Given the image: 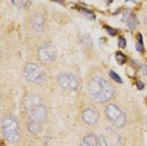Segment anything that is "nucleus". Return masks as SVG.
I'll use <instances>...</instances> for the list:
<instances>
[{
    "instance_id": "7",
    "label": "nucleus",
    "mask_w": 147,
    "mask_h": 146,
    "mask_svg": "<svg viewBox=\"0 0 147 146\" xmlns=\"http://www.w3.org/2000/svg\"><path fill=\"white\" fill-rule=\"evenodd\" d=\"M58 84L59 87L67 91H74L79 86V79L77 78L73 73H62L58 77Z\"/></svg>"
},
{
    "instance_id": "23",
    "label": "nucleus",
    "mask_w": 147,
    "mask_h": 146,
    "mask_svg": "<svg viewBox=\"0 0 147 146\" xmlns=\"http://www.w3.org/2000/svg\"><path fill=\"white\" fill-rule=\"evenodd\" d=\"M106 1H107V4H111V1H112V0H106Z\"/></svg>"
},
{
    "instance_id": "10",
    "label": "nucleus",
    "mask_w": 147,
    "mask_h": 146,
    "mask_svg": "<svg viewBox=\"0 0 147 146\" xmlns=\"http://www.w3.org/2000/svg\"><path fill=\"white\" fill-rule=\"evenodd\" d=\"M123 22L127 24V26H128L131 30H133V29L136 28V25H137V23H138V20H137V18H136V15H133L131 11H128V10H126L125 13H123Z\"/></svg>"
},
{
    "instance_id": "6",
    "label": "nucleus",
    "mask_w": 147,
    "mask_h": 146,
    "mask_svg": "<svg viewBox=\"0 0 147 146\" xmlns=\"http://www.w3.org/2000/svg\"><path fill=\"white\" fill-rule=\"evenodd\" d=\"M24 76L29 82H34V83H42L45 79L44 71L38 64H34V63H28L25 66Z\"/></svg>"
},
{
    "instance_id": "9",
    "label": "nucleus",
    "mask_w": 147,
    "mask_h": 146,
    "mask_svg": "<svg viewBox=\"0 0 147 146\" xmlns=\"http://www.w3.org/2000/svg\"><path fill=\"white\" fill-rule=\"evenodd\" d=\"M82 118H83V121H84L87 125L94 126L97 122L99 121V115H98V112H97L96 110L87 108L86 111L82 114Z\"/></svg>"
},
{
    "instance_id": "17",
    "label": "nucleus",
    "mask_w": 147,
    "mask_h": 146,
    "mask_svg": "<svg viewBox=\"0 0 147 146\" xmlns=\"http://www.w3.org/2000/svg\"><path fill=\"white\" fill-rule=\"evenodd\" d=\"M79 11H82L83 14H86L87 16H89L91 19H94V14L91 11V10H88V9H84V8H79Z\"/></svg>"
},
{
    "instance_id": "18",
    "label": "nucleus",
    "mask_w": 147,
    "mask_h": 146,
    "mask_svg": "<svg viewBox=\"0 0 147 146\" xmlns=\"http://www.w3.org/2000/svg\"><path fill=\"white\" fill-rule=\"evenodd\" d=\"M118 45L121 48H126V39L123 38V36H119V39H118Z\"/></svg>"
},
{
    "instance_id": "14",
    "label": "nucleus",
    "mask_w": 147,
    "mask_h": 146,
    "mask_svg": "<svg viewBox=\"0 0 147 146\" xmlns=\"http://www.w3.org/2000/svg\"><path fill=\"white\" fill-rule=\"evenodd\" d=\"M81 43H82V45L83 47H86V48H91L92 47V39H91V36H89L88 34H83L81 36Z\"/></svg>"
},
{
    "instance_id": "3",
    "label": "nucleus",
    "mask_w": 147,
    "mask_h": 146,
    "mask_svg": "<svg viewBox=\"0 0 147 146\" xmlns=\"http://www.w3.org/2000/svg\"><path fill=\"white\" fill-rule=\"evenodd\" d=\"M3 134L5 139L11 144H16L20 137V127H19V122L14 116H6L3 120Z\"/></svg>"
},
{
    "instance_id": "21",
    "label": "nucleus",
    "mask_w": 147,
    "mask_h": 146,
    "mask_svg": "<svg viewBox=\"0 0 147 146\" xmlns=\"http://www.w3.org/2000/svg\"><path fill=\"white\" fill-rule=\"evenodd\" d=\"M136 48H137V51H138V52H143V47H142V43H137V44H136Z\"/></svg>"
},
{
    "instance_id": "16",
    "label": "nucleus",
    "mask_w": 147,
    "mask_h": 146,
    "mask_svg": "<svg viewBox=\"0 0 147 146\" xmlns=\"http://www.w3.org/2000/svg\"><path fill=\"white\" fill-rule=\"evenodd\" d=\"M109 77H111L113 81H116L117 83H122V79H121V77H119L118 74H117L116 72H113V71H109Z\"/></svg>"
},
{
    "instance_id": "8",
    "label": "nucleus",
    "mask_w": 147,
    "mask_h": 146,
    "mask_svg": "<svg viewBox=\"0 0 147 146\" xmlns=\"http://www.w3.org/2000/svg\"><path fill=\"white\" fill-rule=\"evenodd\" d=\"M38 57L44 63H52L57 57L55 47L52 43H44L38 51Z\"/></svg>"
},
{
    "instance_id": "24",
    "label": "nucleus",
    "mask_w": 147,
    "mask_h": 146,
    "mask_svg": "<svg viewBox=\"0 0 147 146\" xmlns=\"http://www.w3.org/2000/svg\"><path fill=\"white\" fill-rule=\"evenodd\" d=\"M145 23H146V24H147V16H146V19H145Z\"/></svg>"
},
{
    "instance_id": "2",
    "label": "nucleus",
    "mask_w": 147,
    "mask_h": 146,
    "mask_svg": "<svg viewBox=\"0 0 147 146\" xmlns=\"http://www.w3.org/2000/svg\"><path fill=\"white\" fill-rule=\"evenodd\" d=\"M26 107V115H28V120L35 121V122H44L48 117V110L42 101L36 96H30L28 97V101L25 103Z\"/></svg>"
},
{
    "instance_id": "5",
    "label": "nucleus",
    "mask_w": 147,
    "mask_h": 146,
    "mask_svg": "<svg viewBox=\"0 0 147 146\" xmlns=\"http://www.w3.org/2000/svg\"><path fill=\"white\" fill-rule=\"evenodd\" d=\"M101 146H121L122 139L112 127H107L98 137Z\"/></svg>"
},
{
    "instance_id": "22",
    "label": "nucleus",
    "mask_w": 147,
    "mask_h": 146,
    "mask_svg": "<svg viewBox=\"0 0 147 146\" xmlns=\"http://www.w3.org/2000/svg\"><path fill=\"white\" fill-rule=\"evenodd\" d=\"M143 87H145V84H143L142 82H137V88H138V89H143Z\"/></svg>"
},
{
    "instance_id": "1",
    "label": "nucleus",
    "mask_w": 147,
    "mask_h": 146,
    "mask_svg": "<svg viewBox=\"0 0 147 146\" xmlns=\"http://www.w3.org/2000/svg\"><path fill=\"white\" fill-rule=\"evenodd\" d=\"M89 95L96 99L97 102H107L115 95V88L107 79L102 77H94L88 83Z\"/></svg>"
},
{
    "instance_id": "12",
    "label": "nucleus",
    "mask_w": 147,
    "mask_h": 146,
    "mask_svg": "<svg viewBox=\"0 0 147 146\" xmlns=\"http://www.w3.org/2000/svg\"><path fill=\"white\" fill-rule=\"evenodd\" d=\"M43 26H44V19H43V16L40 14H36L34 18H33V28H34L35 32L42 33Z\"/></svg>"
},
{
    "instance_id": "11",
    "label": "nucleus",
    "mask_w": 147,
    "mask_h": 146,
    "mask_svg": "<svg viewBox=\"0 0 147 146\" xmlns=\"http://www.w3.org/2000/svg\"><path fill=\"white\" fill-rule=\"evenodd\" d=\"M81 146H99V140L94 134H88L81 141Z\"/></svg>"
},
{
    "instance_id": "19",
    "label": "nucleus",
    "mask_w": 147,
    "mask_h": 146,
    "mask_svg": "<svg viewBox=\"0 0 147 146\" xmlns=\"http://www.w3.org/2000/svg\"><path fill=\"white\" fill-rule=\"evenodd\" d=\"M105 28H106V30H107V32H108V33H109V34H111V35H116V33H117V30H115V29H112V28H111V26H107V25L105 26Z\"/></svg>"
},
{
    "instance_id": "4",
    "label": "nucleus",
    "mask_w": 147,
    "mask_h": 146,
    "mask_svg": "<svg viewBox=\"0 0 147 146\" xmlns=\"http://www.w3.org/2000/svg\"><path fill=\"white\" fill-rule=\"evenodd\" d=\"M106 117L108 118V121L111 122L115 127H118V128L123 127V126L126 125V121H127L126 115L113 103L107 105V107H106Z\"/></svg>"
},
{
    "instance_id": "20",
    "label": "nucleus",
    "mask_w": 147,
    "mask_h": 146,
    "mask_svg": "<svg viewBox=\"0 0 147 146\" xmlns=\"http://www.w3.org/2000/svg\"><path fill=\"white\" fill-rule=\"evenodd\" d=\"M140 71L142 72V74H147V66H141V67H140Z\"/></svg>"
},
{
    "instance_id": "15",
    "label": "nucleus",
    "mask_w": 147,
    "mask_h": 146,
    "mask_svg": "<svg viewBox=\"0 0 147 146\" xmlns=\"http://www.w3.org/2000/svg\"><path fill=\"white\" fill-rule=\"evenodd\" d=\"M116 59H117V62H118L119 64H125L126 61H127L126 55L123 54V53H117V54H116Z\"/></svg>"
},
{
    "instance_id": "13",
    "label": "nucleus",
    "mask_w": 147,
    "mask_h": 146,
    "mask_svg": "<svg viewBox=\"0 0 147 146\" xmlns=\"http://www.w3.org/2000/svg\"><path fill=\"white\" fill-rule=\"evenodd\" d=\"M26 126H28V130L32 132V134H39L42 130V126L39 122H35V121H30L28 120V124H26Z\"/></svg>"
}]
</instances>
